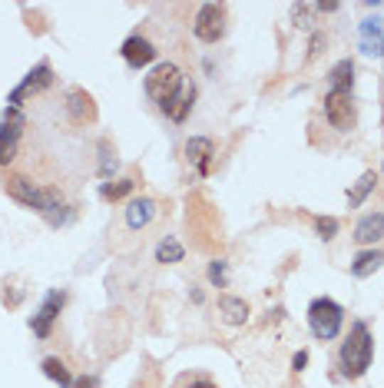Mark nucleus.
Listing matches in <instances>:
<instances>
[{
    "mask_svg": "<svg viewBox=\"0 0 384 388\" xmlns=\"http://www.w3.org/2000/svg\"><path fill=\"white\" fill-rule=\"evenodd\" d=\"M143 87H146V97L153 100L166 117H173L176 123H183V120L189 117L192 103H196V87H186L183 70L176 67V63H169V60L156 63V67L146 73Z\"/></svg>",
    "mask_w": 384,
    "mask_h": 388,
    "instance_id": "obj_1",
    "label": "nucleus"
},
{
    "mask_svg": "<svg viewBox=\"0 0 384 388\" xmlns=\"http://www.w3.org/2000/svg\"><path fill=\"white\" fill-rule=\"evenodd\" d=\"M4 189H7L10 199H17L20 206H27V209L40 213L50 226H67L70 219H73L70 206L60 203V196H57V193H47V189L33 186V183L27 179V176H10L7 183H4Z\"/></svg>",
    "mask_w": 384,
    "mask_h": 388,
    "instance_id": "obj_2",
    "label": "nucleus"
},
{
    "mask_svg": "<svg viewBox=\"0 0 384 388\" xmlns=\"http://www.w3.org/2000/svg\"><path fill=\"white\" fill-rule=\"evenodd\" d=\"M371 359H375V335L368 329V322H351V332L341 342V352H338V365H341V375L345 379H361L368 369H371Z\"/></svg>",
    "mask_w": 384,
    "mask_h": 388,
    "instance_id": "obj_3",
    "label": "nucleus"
},
{
    "mask_svg": "<svg viewBox=\"0 0 384 388\" xmlns=\"http://www.w3.org/2000/svg\"><path fill=\"white\" fill-rule=\"evenodd\" d=\"M341 325H345V309L335 299H328V295L311 299V305H308V329H311L315 339L331 342L341 332Z\"/></svg>",
    "mask_w": 384,
    "mask_h": 388,
    "instance_id": "obj_4",
    "label": "nucleus"
},
{
    "mask_svg": "<svg viewBox=\"0 0 384 388\" xmlns=\"http://www.w3.org/2000/svg\"><path fill=\"white\" fill-rule=\"evenodd\" d=\"M325 120L338 130V133L355 130V123H358L355 93H348V90H328L325 93Z\"/></svg>",
    "mask_w": 384,
    "mask_h": 388,
    "instance_id": "obj_5",
    "label": "nucleus"
},
{
    "mask_svg": "<svg viewBox=\"0 0 384 388\" xmlns=\"http://www.w3.org/2000/svg\"><path fill=\"white\" fill-rule=\"evenodd\" d=\"M192 33L202 43H219L225 37V7L222 4H202L192 20Z\"/></svg>",
    "mask_w": 384,
    "mask_h": 388,
    "instance_id": "obj_6",
    "label": "nucleus"
},
{
    "mask_svg": "<svg viewBox=\"0 0 384 388\" xmlns=\"http://www.w3.org/2000/svg\"><path fill=\"white\" fill-rule=\"evenodd\" d=\"M63 305H67V292H63V289H50L47 295H43L37 315L30 319V329H33V335H37V339H50V332H53V322L60 319Z\"/></svg>",
    "mask_w": 384,
    "mask_h": 388,
    "instance_id": "obj_7",
    "label": "nucleus"
},
{
    "mask_svg": "<svg viewBox=\"0 0 384 388\" xmlns=\"http://www.w3.org/2000/svg\"><path fill=\"white\" fill-rule=\"evenodd\" d=\"M23 127H27L23 113H20V110H14V107H7L4 120H0V166L14 163L17 146H20V136H23Z\"/></svg>",
    "mask_w": 384,
    "mask_h": 388,
    "instance_id": "obj_8",
    "label": "nucleus"
},
{
    "mask_svg": "<svg viewBox=\"0 0 384 388\" xmlns=\"http://www.w3.org/2000/svg\"><path fill=\"white\" fill-rule=\"evenodd\" d=\"M47 87H53V67H50L47 60H40L37 67H33L27 77H23V83H20V87L7 97V103H10L14 110H20V103H23L30 93H43Z\"/></svg>",
    "mask_w": 384,
    "mask_h": 388,
    "instance_id": "obj_9",
    "label": "nucleus"
},
{
    "mask_svg": "<svg viewBox=\"0 0 384 388\" xmlns=\"http://www.w3.org/2000/svg\"><path fill=\"white\" fill-rule=\"evenodd\" d=\"M63 107H67V117H70V123H73V127H87V123H93V120H96L93 97H90L87 90H80V87L70 90Z\"/></svg>",
    "mask_w": 384,
    "mask_h": 388,
    "instance_id": "obj_10",
    "label": "nucleus"
},
{
    "mask_svg": "<svg viewBox=\"0 0 384 388\" xmlns=\"http://www.w3.org/2000/svg\"><path fill=\"white\" fill-rule=\"evenodd\" d=\"M119 53H123V60L133 70H143V67H149V63H156V47L146 37H139V33L126 37L123 47H119Z\"/></svg>",
    "mask_w": 384,
    "mask_h": 388,
    "instance_id": "obj_11",
    "label": "nucleus"
},
{
    "mask_svg": "<svg viewBox=\"0 0 384 388\" xmlns=\"http://www.w3.org/2000/svg\"><path fill=\"white\" fill-rule=\"evenodd\" d=\"M358 246H375L384 239V213H368L358 219L355 236H351Z\"/></svg>",
    "mask_w": 384,
    "mask_h": 388,
    "instance_id": "obj_12",
    "label": "nucleus"
},
{
    "mask_svg": "<svg viewBox=\"0 0 384 388\" xmlns=\"http://www.w3.org/2000/svg\"><path fill=\"white\" fill-rule=\"evenodd\" d=\"M186 156H189V163H196L199 176H206L212 156H215V143H212L209 136H192L189 143H186Z\"/></svg>",
    "mask_w": 384,
    "mask_h": 388,
    "instance_id": "obj_13",
    "label": "nucleus"
},
{
    "mask_svg": "<svg viewBox=\"0 0 384 388\" xmlns=\"http://www.w3.org/2000/svg\"><path fill=\"white\" fill-rule=\"evenodd\" d=\"M156 203L149 199V196H139V199H133V203L126 206V226L129 229H146V226L156 219Z\"/></svg>",
    "mask_w": 384,
    "mask_h": 388,
    "instance_id": "obj_14",
    "label": "nucleus"
},
{
    "mask_svg": "<svg viewBox=\"0 0 384 388\" xmlns=\"http://www.w3.org/2000/svg\"><path fill=\"white\" fill-rule=\"evenodd\" d=\"M219 312L229 325H242L249 319V302L239 299V295H219Z\"/></svg>",
    "mask_w": 384,
    "mask_h": 388,
    "instance_id": "obj_15",
    "label": "nucleus"
},
{
    "mask_svg": "<svg viewBox=\"0 0 384 388\" xmlns=\"http://www.w3.org/2000/svg\"><path fill=\"white\" fill-rule=\"evenodd\" d=\"M355 87V63L351 60H338L335 67L328 70V90H348Z\"/></svg>",
    "mask_w": 384,
    "mask_h": 388,
    "instance_id": "obj_16",
    "label": "nucleus"
},
{
    "mask_svg": "<svg viewBox=\"0 0 384 388\" xmlns=\"http://www.w3.org/2000/svg\"><path fill=\"white\" fill-rule=\"evenodd\" d=\"M381 262H384L381 249H365V253H358L355 262H351V276H355V279H368L371 272L381 269Z\"/></svg>",
    "mask_w": 384,
    "mask_h": 388,
    "instance_id": "obj_17",
    "label": "nucleus"
},
{
    "mask_svg": "<svg viewBox=\"0 0 384 388\" xmlns=\"http://www.w3.org/2000/svg\"><path fill=\"white\" fill-rule=\"evenodd\" d=\"M375 186H378V173H371V169H368V173L355 183V189L348 193V206H351V209H358V206H365V199H368L371 193H375Z\"/></svg>",
    "mask_w": 384,
    "mask_h": 388,
    "instance_id": "obj_18",
    "label": "nucleus"
},
{
    "mask_svg": "<svg viewBox=\"0 0 384 388\" xmlns=\"http://www.w3.org/2000/svg\"><path fill=\"white\" fill-rule=\"evenodd\" d=\"M40 369H43V375H47L50 382H57L60 388H73V375H70V369L57 359V355L43 359V365H40Z\"/></svg>",
    "mask_w": 384,
    "mask_h": 388,
    "instance_id": "obj_19",
    "label": "nucleus"
},
{
    "mask_svg": "<svg viewBox=\"0 0 384 388\" xmlns=\"http://www.w3.org/2000/svg\"><path fill=\"white\" fill-rule=\"evenodd\" d=\"M186 249L179 239H173V236H166L163 243L156 246V262H163V266H173V262H183Z\"/></svg>",
    "mask_w": 384,
    "mask_h": 388,
    "instance_id": "obj_20",
    "label": "nucleus"
},
{
    "mask_svg": "<svg viewBox=\"0 0 384 388\" xmlns=\"http://www.w3.org/2000/svg\"><path fill=\"white\" fill-rule=\"evenodd\" d=\"M96 153H100V176H103V179H113V173L119 169V159H116V150L110 146V140H100V143H96Z\"/></svg>",
    "mask_w": 384,
    "mask_h": 388,
    "instance_id": "obj_21",
    "label": "nucleus"
},
{
    "mask_svg": "<svg viewBox=\"0 0 384 388\" xmlns=\"http://www.w3.org/2000/svg\"><path fill=\"white\" fill-rule=\"evenodd\" d=\"M133 189H136V179H113V183L100 186V196H103L106 203H116V199H126Z\"/></svg>",
    "mask_w": 384,
    "mask_h": 388,
    "instance_id": "obj_22",
    "label": "nucleus"
},
{
    "mask_svg": "<svg viewBox=\"0 0 384 388\" xmlns=\"http://www.w3.org/2000/svg\"><path fill=\"white\" fill-rule=\"evenodd\" d=\"M209 282L215 289H225L229 285V262H222V259L209 262Z\"/></svg>",
    "mask_w": 384,
    "mask_h": 388,
    "instance_id": "obj_23",
    "label": "nucleus"
},
{
    "mask_svg": "<svg viewBox=\"0 0 384 388\" xmlns=\"http://www.w3.org/2000/svg\"><path fill=\"white\" fill-rule=\"evenodd\" d=\"M315 233L325 239V243H331L338 236V219H331V216H315Z\"/></svg>",
    "mask_w": 384,
    "mask_h": 388,
    "instance_id": "obj_24",
    "label": "nucleus"
},
{
    "mask_svg": "<svg viewBox=\"0 0 384 388\" xmlns=\"http://www.w3.org/2000/svg\"><path fill=\"white\" fill-rule=\"evenodd\" d=\"M73 388H100V379L96 375H83L80 382H73Z\"/></svg>",
    "mask_w": 384,
    "mask_h": 388,
    "instance_id": "obj_25",
    "label": "nucleus"
},
{
    "mask_svg": "<svg viewBox=\"0 0 384 388\" xmlns=\"http://www.w3.org/2000/svg\"><path fill=\"white\" fill-rule=\"evenodd\" d=\"M321 43H325V37H321V33H315V37H311V50H308V57H311V60L321 53Z\"/></svg>",
    "mask_w": 384,
    "mask_h": 388,
    "instance_id": "obj_26",
    "label": "nucleus"
},
{
    "mask_svg": "<svg viewBox=\"0 0 384 388\" xmlns=\"http://www.w3.org/2000/svg\"><path fill=\"white\" fill-rule=\"evenodd\" d=\"M305 365H308V352L302 349V352H298V355H295V359H292V369H295V372H302V369H305Z\"/></svg>",
    "mask_w": 384,
    "mask_h": 388,
    "instance_id": "obj_27",
    "label": "nucleus"
},
{
    "mask_svg": "<svg viewBox=\"0 0 384 388\" xmlns=\"http://www.w3.org/2000/svg\"><path fill=\"white\" fill-rule=\"evenodd\" d=\"M315 10H321V14H335V10H338V4H335V0H328V4H325V0H321V4H315Z\"/></svg>",
    "mask_w": 384,
    "mask_h": 388,
    "instance_id": "obj_28",
    "label": "nucleus"
},
{
    "mask_svg": "<svg viewBox=\"0 0 384 388\" xmlns=\"http://www.w3.org/2000/svg\"><path fill=\"white\" fill-rule=\"evenodd\" d=\"M189 388H215V385H212V382L209 379H199V382H192V385Z\"/></svg>",
    "mask_w": 384,
    "mask_h": 388,
    "instance_id": "obj_29",
    "label": "nucleus"
},
{
    "mask_svg": "<svg viewBox=\"0 0 384 388\" xmlns=\"http://www.w3.org/2000/svg\"><path fill=\"white\" fill-rule=\"evenodd\" d=\"M381 53H384V47H381Z\"/></svg>",
    "mask_w": 384,
    "mask_h": 388,
    "instance_id": "obj_30",
    "label": "nucleus"
}]
</instances>
